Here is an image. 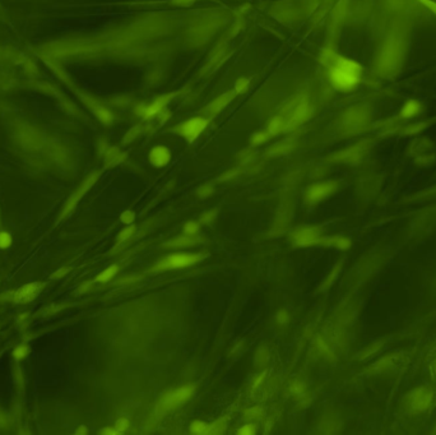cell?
Returning <instances> with one entry per match:
<instances>
[{
  "label": "cell",
  "mask_w": 436,
  "mask_h": 435,
  "mask_svg": "<svg viewBox=\"0 0 436 435\" xmlns=\"http://www.w3.org/2000/svg\"><path fill=\"white\" fill-rule=\"evenodd\" d=\"M409 154L416 159V164L429 166L435 161L434 143L427 137H420L411 145Z\"/></svg>",
  "instance_id": "10"
},
{
  "label": "cell",
  "mask_w": 436,
  "mask_h": 435,
  "mask_svg": "<svg viewBox=\"0 0 436 435\" xmlns=\"http://www.w3.org/2000/svg\"><path fill=\"white\" fill-rule=\"evenodd\" d=\"M419 2L421 3L422 5H425L427 9L431 10V12L436 15V3L435 2H432V0H419Z\"/></svg>",
  "instance_id": "44"
},
{
  "label": "cell",
  "mask_w": 436,
  "mask_h": 435,
  "mask_svg": "<svg viewBox=\"0 0 436 435\" xmlns=\"http://www.w3.org/2000/svg\"><path fill=\"white\" fill-rule=\"evenodd\" d=\"M295 148V141L293 140H285L282 142L277 143L268 151V154L270 156H283V154L288 153Z\"/></svg>",
  "instance_id": "22"
},
{
  "label": "cell",
  "mask_w": 436,
  "mask_h": 435,
  "mask_svg": "<svg viewBox=\"0 0 436 435\" xmlns=\"http://www.w3.org/2000/svg\"><path fill=\"white\" fill-rule=\"evenodd\" d=\"M311 114H313V107H311L310 102L308 100H301L293 107H290V110H286L283 112V117L286 119V128L285 132H290V130L296 129L300 127L301 124L310 119Z\"/></svg>",
  "instance_id": "9"
},
{
  "label": "cell",
  "mask_w": 436,
  "mask_h": 435,
  "mask_svg": "<svg viewBox=\"0 0 436 435\" xmlns=\"http://www.w3.org/2000/svg\"><path fill=\"white\" fill-rule=\"evenodd\" d=\"M101 153L102 156H104L107 166H116V165L121 164V162L125 159V154H124L120 149L113 146L107 145V143L101 148Z\"/></svg>",
  "instance_id": "17"
},
{
  "label": "cell",
  "mask_w": 436,
  "mask_h": 435,
  "mask_svg": "<svg viewBox=\"0 0 436 435\" xmlns=\"http://www.w3.org/2000/svg\"><path fill=\"white\" fill-rule=\"evenodd\" d=\"M95 112H96L97 118H99L102 123H105V124H110V123L112 122V114H111L109 110L105 109V107L97 106L96 109H95Z\"/></svg>",
  "instance_id": "30"
},
{
  "label": "cell",
  "mask_w": 436,
  "mask_h": 435,
  "mask_svg": "<svg viewBox=\"0 0 436 435\" xmlns=\"http://www.w3.org/2000/svg\"><path fill=\"white\" fill-rule=\"evenodd\" d=\"M198 243H199V240H198L197 236L182 235V236H176V238H172L171 240L167 241V243L165 244V248H170V249L192 248V246H194L195 244H198Z\"/></svg>",
  "instance_id": "21"
},
{
  "label": "cell",
  "mask_w": 436,
  "mask_h": 435,
  "mask_svg": "<svg viewBox=\"0 0 436 435\" xmlns=\"http://www.w3.org/2000/svg\"><path fill=\"white\" fill-rule=\"evenodd\" d=\"M200 230V223L197 221H189L184 226V235L188 236H198Z\"/></svg>",
  "instance_id": "31"
},
{
  "label": "cell",
  "mask_w": 436,
  "mask_h": 435,
  "mask_svg": "<svg viewBox=\"0 0 436 435\" xmlns=\"http://www.w3.org/2000/svg\"><path fill=\"white\" fill-rule=\"evenodd\" d=\"M237 172H239V170H237V169H234V170H231V171H230V172H226V174H223V175H222V176H221V179H219V180H221V181H224V180H228V179H232V177H234V176H235V175H236V174H237Z\"/></svg>",
  "instance_id": "45"
},
{
  "label": "cell",
  "mask_w": 436,
  "mask_h": 435,
  "mask_svg": "<svg viewBox=\"0 0 436 435\" xmlns=\"http://www.w3.org/2000/svg\"><path fill=\"white\" fill-rule=\"evenodd\" d=\"M118 272H119V266L118 264H113V266H110L109 268H106L105 271H102L101 273H100L99 276L96 277V281L101 282V284L109 282L110 280H112L113 277L118 274Z\"/></svg>",
  "instance_id": "24"
},
{
  "label": "cell",
  "mask_w": 436,
  "mask_h": 435,
  "mask_svg": "<svg viewBox=\"0 0 436 435\" xmlns=\"http://www.w3.org/2000/svg\"><path fill=\"white\" fill-rule=\"evenodd\" d=\"M27 354H28V347L27 346L18 347V349H15V351H14V356L17 357V359H23V357L27 356Z\"/></svg>",
  "instance_id": "43"
},
{
  "label": "cell",
  "mask_w": 436,
  "mask_h": 435,
  "mask_svg": "<svg viewBox=\"0 0 436 435\" xmlns=\"http://www.w3.org/2000/svg\"><path fill=\"white\" fill-rule=\"evenodd\" d=\"M422 112V105L421 102L417 101V100H408L406 104L402 106L401 111H399L398 118L401 120H408L412 118L417 117Z\"/></svg>",
  "instance_id": "20"
},
{
  "label": "cell",
  "mask_w": 436,
  "mask_h": 435,
  "mask_svg": "<svg viewBox=\"0 0 436 435\" xmlns=\"http://www.w3.org/2000/svg\"><path fill=\"white\" fill-rule=\"evenodd\" d=\"M212 193H213V185L212 184H204V185H202L199 189H198V195H199L200 198H203V199H204V198H207V197H210Z\"/></svg>",
  "instance_id": "39"
},
{
  "label": "cell",
  "mask_w": 436,
  "mask_h": 435,
  "mask_svg": "<svg viewBox=\"0 0 436 435\" xmlns=\"http://www.w3.org/2000/svg\"><path fill=\"white\" fill-rule=\"evenodd\" d=\"M323 230L318 226H303L291 234V243L297 248L322 245L324 238Z\"/></svg>",
  "instance_id": "8"
},
{
  "label": "cell",
  "mask_w": 436,
  "mask_h": 435,
  "mask_svg": "<svg viewBox=\"0 0 436 435\" xmlns=\"http://www.w3.org/2000/svg\"><path fill=\"white\" fill-rule=\"evenodd\" d=\"M403 61V51L397 43H389L381 49L378 56V71L383 76L398 73V68Z\"/></svg>",
  "instance_id": "4"
},
{
  "label": "cell",
  "mask_w": 436,
  "mask_h": 435,
  "mask_svg": "<svg viewBox=\"0 0 436 435\" xmlns=\"http://www.w3.org/2000/svg\"><path fill=\"white\" fill-rule=\"evenodd\" d=\"M264 378H265V373H262L260 375H258V377L255 378L254 382H253V388L259 387V385L263 383V380H264Z\"/></svg>",
  "instance_id": "46"
},
{
  "label": "cell",
  "mask_w": 436,
  "mask_h": 435,
  "mask_svg": "<svg viewBox=\"0 0 436 435\" xmlns=\"http://www.w3.org/2000/svg\"><path fill=\"white\" fill-rule=\"evenodd\" d=\"M291 393L299 400H304L305 397H308V391H306L305 385L300 382H296L291 385Z\"/></svg>",
  "instance_id": "26"
},
{
  "label": "cell",
  "mask_w": 436,
  "mask_h": 435,
  "mask_svg": "<svg viewBox=\"0 0 436 435\" xmlns=\"http://www.w3.org/2000/svg\"><path fill=\"white\" fill-rule=\"evenodd\" d=\"M328 77L332 86L338 91H353L362 78V66L352 59L330 54Z\"/></svg>",
  "instance_id": "1"
},
{
  "label": "cell",
  "mask_w": 436,
  "mask_h": 435,
  "mask_svg": "<svg viewBox=\"0 0 436 435\" xmlns=\"http://www.w3.org/2000/svg\"><path fill=\"white\" fill-rule=\"evenodd\" d=\"M272 137V134H270L268 130H264V132H259V133H255V134H253L251 140H250V143H251V146H259L263 145V143L267 142L269 138Z\"/></svg>",
  "instance_id": "28"
},
{
  "label": "cell",
  "mask_w": 436,
  "mask_h": 435,
  "mask_svg": "<svg viewBox=\"0 0 436 435\" xmlns=\"http://www.w3.org/2000/svg\"><path fill=\"white\" fill-rule=\"evenodd\" d=\"M427 127V123H415V124L406 125L402 129L401 134L402 135H416L419 134L421 130H424Z\"/></svg>",
  "instance_id": "25"
},
{
  "label": "cell",
  "mask_w": 436,
  "mask_h": 435,
  "mask_svg": "<svg viewBox=\"0 0 436 435\" xmlns=\"http://www.w3.org/2000/svg\"><path fill=\"white\" fill-rule=\"evenodd\" d=\"M195 392V387L193 384H184L179 388L166 392L156 405L157 414H167L170 411H174L175 408L180 407L181 405L187 403L190 398L193 397Z\"/></svg>",
  "instance_id": "3"
},
{
  "label": "cell",
  "mask_w": 436,
  "mask_h": 435,
  "mask_svg": "<svg viewBox=\"0 0 436 435\" xmlns=\"http://www.w3.org/2000/svg\"><path fill=\"white\" fill-rule=\"evenodd\" d=\"M435 393L430 387H417L407 395L406 408L409 413L424 414L432 407Z\"/></svg>",
  "instance_id": "5"
},
{
  "label": "cell",
  "mask_w": 436,
  "mask_h": 435,
  "mask_svg": "<svg viewBox=\"0 0 436 435\" xmlns=\"http://www.w3.org/2000/svg\"><path fill=\"white\" fill-rule=\"evenodd\" d=\"M339 189L337 180H324L310 185L304 194V199L308 205H315L332 197Z\"/></svg>",
  "instance_id": "7"
},
{
  "label": "cell",
  "mask_w": 436,
  "mask_h": 435,
  "mask_svg": "<svg viewBox=\"0 0 436 435\" xmlns=\"http://www.w3.org/2000/svg\"><path fill=\"white\" fill-rule=\"evenodd\" d=\"M100 433H101V434H107V435H116V434H119L118 430H116V429H115V426H113V428H104V429H101V431H100Z\"/></svg>",
  "instance_id": "47"
},
{
  "label": "cell",
  "mask_w": 436,
  "mask_h": 435,
  "mask_svg": "<svg viewBox=\"0 0 436 435\" xmlns=\"http://www.w3.org/2000/svg\"><path fill=\"white\" fill-rule=\"evenodd\" d=\"M370 122V112L363 106H353L342 115L340 127L346 133H360Z\"/></svg>",
  "instance_id": "6"
},
{
  "label": "cell",
  "mask_w": 436,
  "mask_h": 435,
  "mask_svg": "<svg viewBox=\"0 0 436 435\" xmlns=\"http://www.w3.org/2000/svg\"><path fill=\"white\" fill-rule=\"evenodd\" d=\"M129 426H130V423H129L128 418L118 419V421H116V424H115V429L118 430L119 434H124L125 431H128Z\"/></svg>",
  "instance_id": "35"
},
{
  "label": "cell",
  "mask_w": 436,
  "mask_h": 435,
  "mask_svg": "<svg viewBox=\"0 0 436 435\" xmlns=\"http://www.w3.org/2000/svg\"><path fill=\"white\" fill-rule=\"evenodd\" d=\"M41 284L37 282H33V284L26 285L22 289H19L15 292L14 295V301L15 303H28V301L33 300L38 293L41 292Z\"/></svg>",
  "instance_id": "16"
},
{
  "label": "cell",
  "mask_w": 436,
  "mask_h": 435,
  "mask_svg": "<svg viewBox=\"0 0 436 435\" xmlns=\"http://www.w3.org/2000/svg\"><path fill=\"white\" fill-rule=\"evenodd\" d=\"M99 176H100V171L92 172V174L89 175V176L87 177L86 180H84L83 184H82L81 187H79L78 189L76 190V192H74V194L71 195V198H69L68 203H66L65 207H64L63 213H61V218L65 217L66 215H69V213H71L72 211H73L74 208H76V205L78 204L79 200H81L82 198H83V195L86 194V193L88 192L89 189H91L92 185H94L95 182L97 181Z\"/></svg>",
  "instance_id": "13"
},
{
  "label": "cell",
  "mask_w": 436,
  "mask_h": 435,
  "mask_svg": "<svg viewBox=\"0 0 436 435\" xmlns=\"http://www.w3.org/2000/svg\"><path fill=\"white\" fill-rule=\"evenodd\" d=\"M149 162L154 167H165L171 161V151L166 146H154L149 152Z\"/></svg>",
  "instance_id": "15"
},
{
  "label": "cell",
  "mask_w": 436,
  "mask_h": 435,
  "mask_svg": "<svg viewBox=\"0 0 436 435\" xmlns=\"http://www.w3.org/2000/svg\"><path fill=\"white\" fill-rule=\"evenodd\" d=\"M134 220H135V213H134L131 210H128L125 211V212L121 213L120 221L124 223V225H131V223L134 222Z\"/></svg>",
  "instance_id": "36"
},
{
  "label": "cell",
  "mask_w": 436,
  "mask_h": 435,
  "mask_svg": "<svg viewBox=\"0 0 436 435\" xmlns=\"http://www.w3.org/2000/svg\"><path fill=\"white\" fill-rule=\"evenodd\" d=\"M227 429V420L221 418L211 424V434H222Z\"/></svg>",
  "instance_id": "29"
},
{
  "label": "cell",
  "mask_w": 436,
  "mask_h": 435,
  "mask_svg": "<svg viewBox=\"0 0 436 435\" xmlns=\"http://www.w3.org/2000/svg\"><path fill=\"white\" fill-rule=\"evenodd\" d=\"M12 244V238H10V235L8 233H0V248L5 249L8 248V246Z\"/></svg>",
  "instance_id": "41"
},
{
  "label": "cell",
  "mask_w": 436,
  "mask_h": 435,
  "mask_svg": "<svg viewBox=\"0 0 436 435\" xmlns=\"http://www.w3.org/2000/svg\"><path fill=\"white\" fill-rule=\"evenodd\" d=\"M66 272H68V269H63V271H61V272H60V271H59V272H58V273H55V274H54V277H55V279H58V276H63V274H65V273H66Z\"/></svg>",
  "instance_id": "50"
},
{
  "label": "cell",
  "mask_w": 436,
  "mask_h": 435,
  "mask_svg": "<svg viewBox=\"0 0 436 435\" xmlns=\"http://www.w3.org/2000/svg\"><path fill=\"white\" fill-rule=\"evenodd\" d=\"M255 433H257V428L253 424H245L237 430V434L240 435H254Z\"/></svg>",
  "instance_id": "40"
},
{
  "label": "cell",
  "mask_w": 436,
  "mask_h": 435,
  "mask_svg": "<svg viewBox=\"0 0 436 435\" xmlns=\"http://www.w3.org/2000/svg\"><path fill=\"white\" fill-rule=\"evenodd\" d=\"M249 87V79L247 78H240L239 81L235 83V94H242Z\"/></svg>",
  "instance_id": "37"
},
{
  "label": "cell",
  "mask_w": 436,
  "mask_h": 435,
  "mask_svg": "<svg viewBox=\"0 0 436 435\" xmlns=\"http://www.w3.org/2000/svg\"><path fill=\"white\" fill-rule=\"evenodd\" d=\"M351 240L347 236L343 235H333V236H324L323 241H322V246H327V248H334L338 250H347L351 248Z\"/></svg>",
  "instance_id": "19"
},
{
  "label": "cell",
  "mask_w": 436,
  "mask_h": 435,
  "mask_svg": "<svg viewBox=\"0 0 436 435\" xmlns=\"http://www.w3.org/2000/svg\"><path fill=\"white\" fill-rule=\"evenodd\" d=\"M193 2H194V0H174L175 4L182 5V7H187V5H190Z\"/></svg>",
  "instance_id": "48"
},
{
  "label": "cell",
  "mask_w": 436,
  "mask_h": 435,
  "mask_svg": "<svg viewBox=\"0 0 436 435\" xmlns=\"http://www.w3.org/2000/svg\"><path fill=\"white\" fill-rule=\"evenodd\" d=\"M276 320H277V323L281 324V326L287 324L288 320H290V314H288V311L286 310V309H282V310L278 311L277 315H276Z\"/></svg>",
  "instance_id": "38"
},
{
  "label": "cell",
  "mask_w": 436,
  "mask_h": 435,
  "mask_svg": "<svg viewBox=\"0 0 436 435\" xmlns=\"http://www.w3.org/2000/svg\"><path fill=\"white\" fill-rule=\"evenodd\" d=\"M204 258L202 253H190V251H176L170 256H166L161 261L157 262L152 271H174V269H184L199 263Z\"/></svg>",
  "instance_id": "2"
},
{
  "label": "cell",
  "mask_w": 436,
  "mask_h": 435,
  "mask_svg": "<svg viewBox=\"0 0 436 435\" xmlns=\"http://www.w3.org/2000/svg\"><path fill=\"white\" fill-rule=\"evenodd\" d=\"M208 125V119L207 118H192V119L187 120V122L181 123V124L177 125L174 129V132L176 134H179L180 137H182L184 140L193 142L194 140H197L200 134L203 133V130L207 128Z\"/></svg>",
  "instance_id": "12"
},
{
  "label": "cell",
  "mask_w": 436,
  "mask_h": 435,
  "mask_svg": "<svg viewBox=\"0 0 436 435\" xmlns=\"http://www.w3.org/2000/svg\"><path fill=\"white\" fill-rule=\"evenodd\" d=\"M368 149L369 142L363 141V142L348 147V148L343 149V151L337 152V153H334L333 156L329 157V161L337 162V164L356 165L365 158L366 153H368Z\"/></svg>",
  "instance_id": "11"
},
{
  "label": "cell",
  "mask_w": 436,
  "mask_h": 435,
  "mask_svg": "<svg viewBox=\"0 0 436 435\" xmlns=\"http://www.w3.org/2000/svg\"><path fill=\"white\" fill-rule=\"evenodd\" d=\"M189 430L195 435H207L211 434V424L204 423L202 420H194L189 426Z\"/></svg>",
  "instance_id": "23"
},
{
  "label": "cell",
  "mask_w": 436,
  "mask_h": 435,
  "mask_svg": "<svg viewBox=\"0 0 436 435\" xmlns=\"http://www.w3.org/2000/svg\"><path fill=\"white\" fill-rule=\"evenodd\" d=\"M434 373H435V375H436V359H435V362H434Z\"/></svg>",
  "instance_id": "51"
},
{
  "label": "cell",
  "mask_w": 436,
  "mask_h": 435,
  "mask_svg": "<svg viewBox=\"0 0 436 435\" xmlns=\"http://www.w3.org/2000/svg\"><path fill=\"white\" fill-rule=\"evenodd\" d=\"M134 233H135V227L131 225H126L125 227L119 233L116 241H118V243H124V241H126L128 239H130L131 236L134 235Z\"/></svg>",
  "instance_id": "32"
},
{
  "label": "cell",
  "mask_w": 436,
  "mask_h": 435,
  "mask_svg": "<svg viewBox=\"0 0 436 435\" xmlns=\"http://www.w3.org/2000/svg\"><path fill=\"white\" fill-rule=\"evenodd\" d=\"M339 271H340V264H337V266H335L334 268H333V271L330 272L329 274H328L327 279L324 280L323 285H322V290L329 289V287L332 286L333 284H334V281H335V280H337V276H338V274H339Z\"/></svg>",
  "instance_id": "27"
},
{
  "label": "cell",
  "mask_w": 436,
  "mask_h": 435,
  "mask_svg": "<svg viewBox=\"0 0 436 435\" xmlns=\"http://www.w3.org/2000/svg\"><path fill=\"white\" fill-rule=\"evenodd\" d=\"M245 419L247 420H257V419L262 418L263 416V408L262 407H251L247 408L244 414Z\"/></svg>",
  "instance_id": "34"
},
{
  "label": "cell",
  "mask_w": 436,
  "mask_h": 435,
  "mask_svg": "<svg viewBox=\"0 0 436 435\" xmlns=\"http://www.w3.org/2000/svg\"><path fill=\"white\" fill-rule=\"evenodd\" d=\"M88 433V430H87V428H84V426H79L78 430H77V434H87Z\"/></svg>",
  "instance_id": "49"
},
{
  "label": "cell",
  "mask_w": 436,
  "mask_h": 435,
  "mask_svg": "<svg viewBox=\"0 0 436 435\" xmlns=\"http://www.w3.org/2000/svg\"><path fill=\"white\" fill-rule=\"evenodd\" d=\"M139 133H141V127H134L133 129L129 130L128 134L125 135V138H124V142H126V143L131 142V141L135 140V138L138 137Z\"/></svg>",
  "instance_id": "42"
},
{
  "label": "cell",
  "mask_w": 436,
  "mask_h": 435,
  "mask_svg": "<svg viewBox=\"0 0 436 435\" xmlns=\"http://www.w3.org/2000/svg\"><path fill=\"white\" fill-rule=\"evenodd\" d=\"M235 95L236 94H235L234 91V92H230V94L221 95V96L217 97V99L213 100L207 107V115H210V117H215V115L219 114V112H221L222 110H223L224 107H226L227 105L234 100Z\"/></svg>",
  "instance_id": "18"
},
{
  "label": "cell",
  "mask_w": 436,
  "mask_h": 435,
  "mask_svg": "<svg viewBox=\"0 0 436 435\" xmlns=\"http://www.w3.org/2000/svg\"><path fill=\"white\" fill-rule=\"evenodd\" d=\"M217 215H218V208H213V210L207 211V212H204L202 216H200L199 223H203V225H210L211 222H213V221L216 220Z\"/></svg>",
  "instance_id": "33"
},
{
  "label": "cell",
  "mask_w": 436,
  "mask_h": 435,
  "mask_svg": "<svg viewBox=\"0 0 436 435\" xmlns=\"http://www.w3.org/2000/svg\"><path fill=\"white\" fill-rule=\"evenodd\" d=\"M170 100H171V95H164V96L158 97V99H156L154 101H152L151 104L141 106L136 110V112L139 114V117L144 118V119L153 118L154 115H158L159 112L165 109V106L169 104Z\"/></svg>",
  "instance_id": "14"
}]
</instances>
